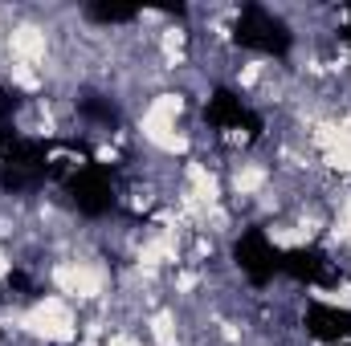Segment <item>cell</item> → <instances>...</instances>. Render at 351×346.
I'll use <instances>...</instances> for the list:
<instances>
[{
    "instance_id": "obj_6",
    "label": "cell",
    "mask_w": 351,
    "mask_h": 346,
    "mask_svg": "<svg viewBox=\"0 0 351 346\" xmlns=\"http://www.w3.org/2000/svg\"><path fill=\"white\" fill-rule=\"evenodd\" d=\"M12 265H16V261H12V253H8V249L0 245V285H4L8 277H12Z\"/></svg>"
},
{
    "instance_id": "obj_1",
    "label": "cell",
    "mask_w": 351,
    "mask_h": 346,
    "mask_svg": "<svg viewBox=\"0 0 351 346\" xmlns=\"http://www.w3.org/2000/svg\"><path fill=\"white\" fill-rule=\"evenodd\" d=\"M0 326L4 330H16L33 343L45 346H74L82 338V318H78V306L66 302L62 293H41L37 302L12 310V314H0Z\"/></svg>"
},
{
    "instance_id": "obj_2",
    "label": "cell",
    "mask_w": 351,
    "mask_h": 346,
    "mask_svg": "<svg viewBox=\"0 0 351 346\" xmlns=\"http://www.w3.org/2000/svg\"><path fill=\"white\" fill-rule=\"evenodd\" d=\"M45 281L53 285V293H62L74 306H106L110 302V269L98 257H58L49 265Z\"/></svg>"
},
{
    "instance_id": "obj_3",
    "label": "cell",
    "mask_w": 351,
    "mask_h": 346,
    "mask_svg": "<svg viewBox=\"0 0 351 346\" xmlns=\"http://www.w3.org/2000/svg\"><path fill=\"white\" fill-rule=\"evenodd\" d=\"M4 53L12 66H37L45 70L49 53H53V33L45 21H33V16H21L4 29Z\"/></svg>"
},
{
    "instance_id": "obj_5",
    "label": "cell",
    "mask_w": 351,
    "mask_h": 346,
    "mask_svg": "<svg viewBox=\"0 0 351 346\" xmlns=\"http://www.w3.org/2000/svg\"><path fill=\"white\" fill-rule=\"evenodd\" d=\"M323 306H335V310H351V277L348 281H339V285H331V289H311Z\"/></svg>"
},
{
    "instance_id": "obj_4",
    "label": "cell",
    "mask_w": 351,
    "mask_h": 346,
    "mask_svg": "<svg viewBox=\"0 0 351 346\" xmlns=\"http://www.w3.org/2000/svg\"><path fill=\"white\" fill-rule=\"evenodd\" d=\"M269 183H274V172L265 168L262 159H233L229 163V175H225V187L237 200H245V204H254Z\"/></svg>"
}]
</instances>
